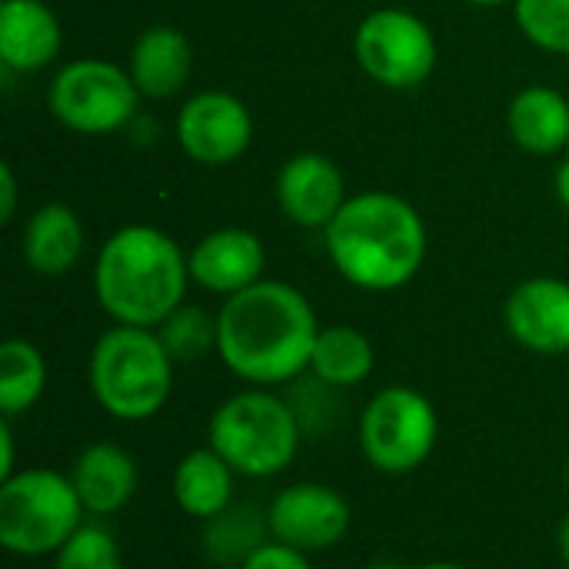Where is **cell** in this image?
<instances>
[{"mask_svg":"<svg viewBox=\"0 0 569 569\" xmlns=\"http://www.w3.org/2000/svg\"><path fill=\"white\" fill-rule=\"evenodd\" d=\"M317 337L313 303L287 280L263 277L217 310V357L250 387H283L310 373Z\"/></svg>","mask_w":569,"mask_h":569,"instance_id":"cell-1","label":"cell"},{"mask_svg":"<svg viewBox=\"0 0 569 569\" xmlns=\"http://www.w3.org/2000/svg\"><path fill=\"white\" fill-rule=\"evenodd\" d=\"M557 550H560V560H563V567L569 569V513L563 517L560 530H557Z\"/></svg>","mask_w":569,"mask_h":569,"instance_id":"cell-31","label":"cell"},{"mask_svg":"<svg viewBox=\"0 0 569 569\" xmlns=\"http://www.w3.org/2000/svg\"><path fill=\"white\" fill-rule=\"evenodd\" d=\"M177 360L150 327H107L87 363V383L97 407L120 423L153 420L173 393Z\"/></svg>","mask_w":569,"mask_h":569,"instance_id":"cell-4","label":"cell"},{"mask_svg":"<svg viewBox=\"0 0 569 569\" xmlns=\"http://www.w3.org/2000/svg\"><path fill=\"white\" fill-rule=\"evenodd\" d=\"M333 270L357 290L393 293L427 263L430 233L420 210L390 190L350 193L323 230Z\"/></svg>","mask_w":569,"mask_h":569,"instance_id":"cell-2","label":"cell"},{"mask_svg":"<svg viewBox=\"0 0 569 569\" xmlns=\"http://www.w3.org/2000/svg\"><path fill=\"white\" fill-rule=\"evenodd\" d=\"M0 450H3V457H0V480H7V477H13L20 467H17V447H13V420H7V417H0Z\"/></svg>","mask_w":569,"mask_h":569,"instance_id":"cell-29","label":"cell"},{"mask_svg":"<svg viewBox=\"0 0 569 569\" xmlns=\"http://www.w3.org/2000/svg\"><path fill=\"white\" fill-rule=\"evenodd\" d=\"M123 67L130 80L137 83L140 97L170 100L187 87L193 73V43L187 40L180 27L153 23L133 40Z\"/></svg>","mask_w":569,"mask_h":569,"instance_id":"cell-17","label":"cell"},{"mask_svg":"<svg viewBox=\"0 0 569 569\" xmlns=\"http://www.w3.org/2000/svg\"><path fill=\"white\" fill-rule=\"evenodd\" d=\"M67 473L87 517H97V520L120 513L137 497V487H140V470H137L133 453L110 440L87 443L73 457Z\"/></svg>","mask_w":569,"mask_h":569,"instance_id":"cell-15","label":"cell"},{"mask_svg":"<svg viewBox=\"0 0 569 569\" xmlns=\"http://www.w3.org/2000/svg\"><path fill=\"white\" fill-rule=\"evenodd\" d=\"M47 390V360L37 343L10 337L0 343V417L17 420L40 403Z\"/></svg>","mask_w":569,"mask_h":569,"instance_id":"cell-22","label":"cell"},{"mask_svg":"<svg viewBox=\"0 0 569 569\" xmlns=\"http://www.w3.org/2000/svg\"><path fill=\"white\" fill-rule=\"evenodd\" d=\"M507 130L520 150L557 157L569 147V100L547 83L523 87L507 107Z\"/></svg>","mask_w":569,"mask_h":569,"instance_id":"cell-20","label":"cell"},{"mask_svg":"<svg viewBox=\"0 0 569 569\" xmlns=\"http://www.w3.org/2000/svg\"><path fill=\"white\" fill-rule=\"evenodd\" d=\"M567 480H569V463H567Z\"/></svg>","mask_w":569,"mask_h":569,"instance_id":"cell-34","label":"cell"},{"mask_svg":"<svg viewBox=\"0 0 569 569\" xmlns=\"http://www.w3.org/2000/svg\"><path fill=\"white\" fill-rule=\"evenodd\" d=\"M270 540L267 513H257L247 503H233L220 517L203 523V553L220 567H240L257 547Z\"/></svg>","mask_w":569,"mask_h":569,"instance_id":"cell-23","label":"cell"},{"mask_svg":"<svg viewBox=\"0 0 569 569\" xmlns=\"http://www.w3.org/2000/svg\"><path fill=\"white\" fill-rule=\"evenodd\" d=\"M87 510L70 473L50 467H23L0 480V543L23 560L53 557L80 527Z\"/></svg>","mask_w":569,"mask_h":569,"instance_id":"cell-6","label":"cell"},{"mask_svg":"<svg viewBox=\"0 0 569 569\" xmlns=\"http://www.w3.org/2000/svg\"><path fill=\"white\" fill-rule=\"evenodd\" d=\"M173 137L187 160L200 167H230L253 143V117L237 93L200 90L177 110Z\"/></svg>","mask_w":569,"mask_h":569,"instance_id":"cell-10","label":"cell"},{"mask_svg":"<svg viewBox=\"0 0 569 569\" xmlns=\"http://www.w3.org/2000/svg\"><path fill=\"white\" fill-rule=\"evenodd\" d=\"M410 569H467V567L450 563V560H433V563H420V567H410Z\"/></svg>","mask_w":569,"mask_h":569,"instance_id":"cell-32","label":"cell"},{"mask_svg":"<svg viewBox=\"0 0 569 569\" xmlns=\"http://www.w3.org/2000/svg\"><path fill=\"white\" fill-rule=\"evenodd\" d=\"M47 110L70 133L107 137L137 120L140 90L127 67L103 57H77L53 73L47 87Z\"/></svg>","mask_w":569,"mask_h":569,"instance_id":"cell-8","label":"cell"},{"mask_svg":"<svg viewBox=\"0 0 569 569\" xmlns=\"http://www.w3.org/2000/svg\"><path fill=\"white\" fill-rule=\"evenodd\" d=\"M373 367H377V350L363 330L350 323L320 327V337L310 357V373L317 383L330 390H350V387L367 383Z\"/></svg>","mask_w":569,"mask_h":569,"instance_id":"cell-21","label":"cell"},{"mask_svg":"<svg viewBox=\"0 0 569 569\" xmlns=\"http://www.w3.org/2000/svg\"><path fill=\"white\" fill-rule=\"evenodd\" d=\"M347 197V180L327 153H293L277 173V207L293 227L323 233Z\"/></svg>","mask_w":569,"mask_h":569,"instance_id":"cell-13","label":"cell"},{"mask_svg":"<svg viewBox=\"0 0 569 569\" xmlns=\"http://www.w3.org/2000/svg\"><path fill=\"white\" fill-rule=\"evenodd\" d=\"M353 57L373 83L387 90H413L437 70L440 47L420 13L377 7L357 23Z\"/></svg>","mask_w":569,"mask_h":569,"instance_id":"cell-9","label":"cell"},{"mask_svg":"<svg viewBox=\"0 0 569 569\" xmlns=\"http://www.w3.org/2000/svg\"><path fill=\"white\" fill-rule=\"evenodd\" d=\"M157 333L177 363H197V360L217 353V313H210L197 303H180L157 327Z\"/></svg>","mask_w":569,"mask_h":569,"instance_id":"cell-24","label":"cell"},{"mask_svg":"<svg viewBox=\"0 0 569 569\" xmlns=\"http://www.w3.org/2000/svg\"><path fill=\"white\" fill-rule=\"evenodd\" d=\"M170 493L180 513L190 520H213L233 507L237 497V470L207 443L183 453L170 477Z\"/></svg>","mask_w":569,"mask_h":569,"instance_id":"cell-19","label":"cell"},{"mask_svg":"<svg viewBox=\"0 0 569 569\" xmlns=\"http://www.w3.org/2000/svg\"><path fill=\"white\" fill-rule=\"evenodd\" d=\"M63 27L43 0L0 3V63L10 73H37L60 57Z\"/></svg>","mask_w":569,"mask_h":569,"instance_id":"cell-16","label":"cell"},{"mask_svg":"<svg viewBox=\"0 0 569 569\" xmlns=\"http://www.w3.org/2000/svg\"><path fill=\"white\" fill-rule=\"evenodd\" d=\"M50 560L53 569H123L120 543L100 520H87Z\"/></svg>","mask_w":569,"mask_h":569,"instance_id":"cell-26","label":"cell"},{"mask_svg":"<svg viewBox=\"0 0 569 569\" xmlns=\"http://www.w3.org/2000/svg\"><path fill=\"white\" fill-rule=\"evenodd\" d=\"M507 333L530 353H569V280L530 277L507 293Z\"/></svg>","mask_w":569,"mask_h":569,"instance_id":"cell-12","label":"cell"},{"mask_svg":"<svg viewBox=\"0 0 569 569\" xmlns=\"http://www.w3.org/2000/svg\"><path fill=\"white\" fill-rule=\"evenodd\" d=\"M303 440L297 407L270 387L230 393L207 423V443L247 480H270L293 467Z\"/></svg>","mask_w":569,"mask_h":569,"instance_id":"cell-5","label":"cell"},{"mask_svg":"<svg viewBox=\"0 0 569 569\" xmlns=\"http://www.w3.org/2000/svg\"><path fill=\"white\" fill-rule=\"evenodd\" d=\"M237 569H313L310 557L280 543V540H267L263 547H257Z\"/></svg>","mask_w":569,"mask_h":569,"instance_id":"cell-27","label":"cell"},{"mask_svg":"<svg viewBox=\"0 0 569 569\" xmlns=\"http://www.w3.org/2000/svg\"><path fill=\"white\" fill-rule=\"evenodd\" d=\"M440 440V413L427 393L417 387H383L377 390L357 420V443L363 460L387 473L407 477L427 467Z\"/></svg>","mask_w":569,"mask_h":569,"instance_id":"cell-7","label":"cell"},{"mask_svg":"<svg viewBox=\"0 0 569 569\" xmlns=\"http://www.w3.org/2000/svg\"><path fill=\"white\" fill-rule=\"evenodd\" d=\"M513 17L533 47L569 57V0H517Z\"/></svg>","mask_w":569,"mask_h":569,"instance_id":"cell-25","label":"cell"},{"mask_svg":"<svg viewBox=\"0 0 569 569\" xmlns=\"http://www.w3.org/2000/svg\"><path fill=\"white\" fill-rule=\"evenodd\" d=\"M553 190H557V200L569 210V157L560 160V167H557V173H553Z\"/></svg>","mask_w":569,"mask_h":569,"instance_id":"cell-30","label":"cell"},{"mask_svg":"<svg viewBox=\"0 0 569 569\" xmlns=\"http://www.w3.org/2000/svg\"><path fill=\"white\" fill-rule=\"evenodd\" d=\"M87 247V230L73 207L67 203H43L37 207L20 233V253L23 263L37 277H67Z\"/></svg>","mask_w":569,"mask_h":569,"instance_id":"cell-18","label":"cell"},{"mask_svg":"<svg viewBox=\"0 0 569 569\" xmlns=\"http://www.w3.org/2000/svg\"><path fill=\"white\" fill-rule=\"evenodd\" d=\"M190 260L183 247L160 227L127 223L97 250L90 287L97 307L123 327L157 330L180 303H187Z\"/></svg>","mask_w":569,"mask_h":569,"instance_id":"cell-3","label":"cell"},{"mask_svg":"<svg viewBox=\"0 0 569 569\" xmlns=\"http://www.w3.org/2000/svg\"><path fill=\"white\" fill-rule=\"evenodd\" d=\"M17 213V177L13 167L3 160L0 163V223H10Z\"/></svg>","mask_w":569,"mask_h":569,"instance_id":"cell-28","label":"cell"},{"mask_svg":"<svg viewBox=\"0 0 569 569\" xmlns=\"http://www.w3.org/2000/svg\"><path fill=\"white\" fill-rule=\"evenodd\" d=\"M267 527H270V540H280L307 557L327 553L350 533L353 507L337 487L303 480L283 487L270 500Z\"/></svg>","mask_w":569,"mask_h":569,"instance_id":"cell-11","label":"cell"},{"mask_svg":"<svg viewBox=\"0 0 569 569\" xmlns=\"http://www.w3.org/2000/svg\"><path fill=\"white\" fill-rule=\"evenodd\" d=\"M187 260H190V280L200 290L227 300L263 280L267 247L247 227H220L203 233L190 247Z\"/></svg>","mask_w":569,"mask_h":569,"instance_id":"cell-14","label":"cell"},{"mask_svg":"<svg viewBox=\"0 0 569 569\" xmlns=\"http://www.w3.org/2000/svg\"><path fill=\"white\" fill-rule=\"evenodd\" d=\"M470 7H503V3H517V0H467Z\"/></svg>","mask_w":569,"mask_h":569,"instance_id":"cell-33","label":"cell"}]
</instances>
